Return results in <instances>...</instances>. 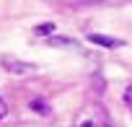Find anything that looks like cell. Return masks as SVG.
<instances>
[{
    "label": "cell",
    "instance_id": "obj_2",
    "mask_svg": "<svg viewBox=\"0 0 132 127\" xmlns=\"http://www.w3.org/2000/svg\"><path fill=\"white\" fill-rule=\"evenodd\" d=\"M88 42L91 44H101V47H122L124 42L122 39H114V36H104V34H88Z\"/></svg>",
    "mask_w": 132,
    "mask_h": 127
},
{
    "label": "cell",
    "instance_id": "obj_4",
    "mask_svg": "<svg viewBox=\"0 0 132 127\" xmlns=\"http://www.w3.org/2000/svg\"><path fill=\"white\" fill-rule=\"evenodd\" d=\"M29 106H31V109H34V112H39V114H42V117H49V106H47V104H44V101H42V99H34V101H31V104H29Z\"/></svg>",
    "mask_w": 132,
    "mask_h": 127
},
{
    "label": "cell",
    "instance_id": "obj_5",
    "mask_svg": "<svg viewBox=\"0 0 132 127\" xmlns=\"http://www.w3.org/2000/svg\"><path fill=\"white\" fill-rule=\"evenodd\" d=\"M34 31H36V34H42V36H47V34H54V23H52V21H49V23H39Z\"/></svg>",
    "mask_w": 132,
    "mask_h": 127
},
{
    "label": "cell",
    "instance_id": "obj_7",
    "mask_svg": "<svg viewBox=\"0 0 132 127\" xmlns=\"http://www.w3.org/2000/svg\"><path fill=\"white\" fill-rule=\"evenodd\" d=\"M5 114H8V106H5V101H0V119H3Z\"/></svg>",
    "mask_w": 132,
    "mask_h": 127
},
{
    "label": "cell",
    "instance_id": "obj_8",
    "mask_svg": "<svg viewBox=\"0 0 132 127\" xmlns=\"http://www.w3.org/2000/svg\"><path fill=\"white\" fill-rule=\"evenodd\" d=\"M80 127H96V122H91V119H86V122H83Z\"/></svg>",
    "mask_w": 132,
    "mask_h": 127
},
{
    "label": "cell",
    "instance_id": "obj_1",
    "mask_svg": "<svg viewBox=\"0 0 132 127\" xmlns=\"http://www.w3.org/2000/svg\"><path fill=\"white\" fill-rule=\"evenodd\" d=\"M0 62H3V68H5L11 75H29V73L36 70L34 62H21V60H13V57H3Z\"/></svg>",
    "mask_w": 132,
    "mask_h": 127
},
{
    "label": "cell",
    "instance_id": "obj_3",
    "mask_svg": "<svg viewBox=\"0 0 132 127\" xmlns=\"http://www.w3.org/2000/svg\"><path fill=\"white\" fill-rule=\"evenodd\" d=\"M47 44H52V47H78V42L75 39H68V36H49Z\"/></svg>",
    "mask_w": 132,
    "mask_h": 127
},
{
    "label": "cell",
    "instance_id": "obj_6",
    "mask_svg": "<svg viewBox=\"0 0 132 127\" xmlns=\"http://www.w3.org/2000/svg\"><path fill=\"white\" fill-rule=\"evenodd\" d=\"M124 101H127V106L132 109V86H129V88L124 91Z\"/></svg>",
    "mask_w": 132,
    "mask_h": 127
},
{
    "label": "cell",
    "instance_id": "obj_9",
    "mask_svg": "<svg viewBox=\"0 0 132 127\" xmlns=\"http://www.w3.org/2000/svg\"><path fill=\"white\" fill-rule=\"evenodd\" d=\"M80 3H104V0H80Z\"/></svg>",
    "mask_w": 132,
    "mask_h": 127
}]
</instances>
